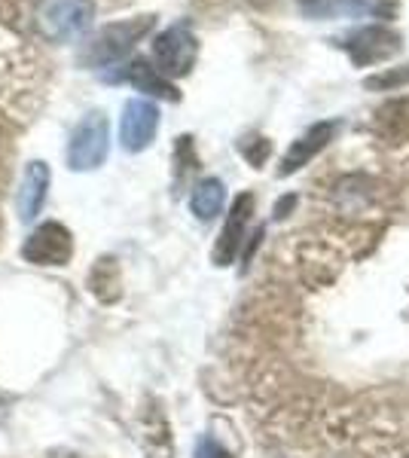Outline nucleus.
Returning a JSON list of instances; mask_svg holds the SVG:
<instances>
[{
  "label": "nucleus",
  "instance_id": "nucleus-1",
  "mask_svg": "<svg viewBox=\"0 0 409 458\" xmlns=\"http://www.w3.org/2000/svg\"><path fill=\"white\" fill-rule=\"evenodd\" d=\"M92 19H95L92 0H40V6L34 13L37 31L55 43L77 40L80 34L89 31Z\"/></svg>",
  "mask_w": 409,
  "mask_h": 458
},
{
  "label": "nucleus",
  "instance_id": "nucleus-2",
  "mask_svg": "<svg viewBox=\"0 0 409 458\" xmlns=\"http://www.w3.org/2000/svg\"><path fill=\"white\" fill-rule=\"evenodd\" d=\"M337 47L352 58V64L370 68V64H382L397 55L404 49V37L394 31L391 25H367L337 37Z\"/></svg>",
  "mask_w": 409,
  "mask_h": 458
},
{
  "label": "nucleus",
  "instance_id": "nucleus-3",
  "mask_svg": "<svg viewBox=\"0 0 409 458\" xmlns=\"http://www.w3.org/2000/svg\"><path fill=\"white\" fill-rule=\"evenodd\" d=\"M199 58V40L187 21L166 28L153 40V62L162 77H187Z\"/></svg>",
  "mask_w": 409,
  "mask_h": 458
},
{
  "label": "nucleus",
  "instance_id": "nucleus-4",
  "mask_svg": "<svg viewBox=\"0 0 409 458\" xmlns=\"http://www.w3.org/2000/svg\"><path fill=\"white\" fill-rule=\"evenodd\" d=\"M153 28V16H141L132 21H116V25H107L104 31H98L92 43L86 47L83 62L89 68H101V64H114L120 62L123 55H129L135 49V43Z\"/></svg>",
  "mask_w": 409,
  "mask_h": 458
},
{
  "label": "nucleus",
  "instance_id": "nucleus-5",
  "mask_svg": "<svg viewBox=\"0 0 409 458\" xmlns=\"http://www.w3.org/2000/svg\"><path fill=\"white\" fill-rule=\"evenodd\" d=\"M110 150V125L107 116L101 110H92L86 114L80 125L73 129L71 144H68V165L73 172H92L98 168L104 159H107Z\"/></svg>",
  "mask_w": 409,
  "mask_h": 458
},
{
  "label": "nucleus",
  "instance_id": "nucleus-6",
  "mask_svg": "<svg viewBox=\"0 0 409 458\" xmlns=\"http://www.w3.org/2000/svg\"><path fill=\"white\" fill-rule=\"evenodd\" d=\"M156 131H159V107L147 98H132L123 107V120H120V141L123 150L141 153L153 144Z\"/></svg>",
  "mask_w": 409,
  "mask_h": 458
},
{
  "label": "nucleus",
  "instance_id": "nucleus-7",
  "mask_svg": "<svg viewBox=\"0 0 409 458\" xmlns=\"http://www.w3.org/2000/svg\"><path fill=\"white\" fill-rule=\"evenodd\" d=\"M21 257L34 266H64L73 257V239L62 224H40L28 235Z\"/></svg>",
  "mask_w": 409,
  "mask_h": 458
},
{
  "label": "nucleus",
  "instance_id": "nucleus-8",
  "mask_svg": "<svg viewBox=\"0 0 409 458\" xmlns=\"http://www.w3.org/2000/svg\"><path fill=\"white\" fill-rule=\"evenodd\" d=\"M251 214H254V196L239 193L233 208H229V220L217 239V248H214V263L217 266H229L235 260V254H239V248L244 242V233H248Z\"/></svg>",
  "mask_w": 409,
  "mask_h": 458
},
{
  "label": "nucleus",
  "instance_id": "nucleus-9",
  "mask_svg": "<svg viewBox=\"0 0 409 458\" xmlns=\"http://www.w3.org/2000/svg\"><path fill=\"white\" fill-rule=\"evenodd\" d=\"M339 125L337 123H315L311 129L306 131L302 138H296L294 147L285 153V159H281V168H278V177H290L294 172H300L306 162H311L318 157V153L324 150L327 144L333 141V135H337Z\"/></svg>",
  "mask_w": 409,
  "mask_h": 458
},
{
  "label": "nucleus",
  "instance_id": "nucleus-10",
  "mask_svg": "<svg viewBox=\"0 0 409 458\" xmlns=\"http://www.w3.org/2000/svg\"><path fill=\"white\" fill-rule=\"evenodd\" d=\"M49 165L40 159L28 162L25 177H21V193H19V214L21 220H34L37 214L43 211V202H47V190H49Z\"/></svg>",
  "mask_w": 409,
  "mask_h": 458
},
{
  "label": "nucleus",
  "instance_id": "nucleus-11",
  "mask_svg": "<svg viewBox=\"0 0 409 458\" xmlns=\"http://www.w3.org/2000/svg\"><path fill=\"white\" fill-rule=\"evenodd\" d=\"M394 6L388 0H315L309 6L311 16H391Z\"/></svg>",
  "mask_w": 409,
  "mask_h": 458
},
{
  "label": "nucleus",
  "instance_id": "nucleus-12",
  "mask_svg": "<svg viewBox=\"0 0 409 458\" xmlns=\"http://www.w3.org/2000/svg\"><path fill=\"white\" fill-rule=\"evenodd\" d=\"M114 80H125V83L138 86L141 92L159 95V98H168V101H177V98H181V95H177V89L171 86L159 71L150 68V64H147L144 58H135V62H132L129 68H123V73H116Z\"/></svg>",
  "mask_w": 409,
  "mask_h": 458
},
{
  "label": "nucleus",
  "instance_id": "nucleus-13",
  "mask_svg": "<svg viewBox=\"0 0 409 458\" xmlns=\"http://www.w3.org/2000/svg\"><path fill=\"white\" fill-rule=\"evenodd\" d=\"M223 199H226V190L217 177H205L202 183H196L190 196V208L199 220H214L223 211Z\"/></svg>",
  "mask_w": 409,
  "mask_h": 458
},
{
  "label": "nucleus",
  "instance_id": "nucleus-14",
  "mask_svg": "<svg viewBox=\"0 0 409 458\" xmlns=\"http://www.w3.org/2000/svg\"><path fill=\"white\" fill-rule=\"evenodd\" d=\"M196 458H233V455H229L214 437H202L196 443Z\"/></svg>",
  "mask_w": 409,
  "mask_h": 458
},
{
  "label": "nucleus",
  "instance_id": "nucleus-15",
  "mask_svg": "<svg viewBox=\"0 0 409 458\" xmlns=\"http://www.w3.org/2000/svg\"><path fill=\"white\" fill-rule=\"evenodd\" d=\"M394 83H409V71L388 73V77H370L367 89H382V86H394Z\"/></svg>",
  "mask_w": 409,
  "mask_h": 458
},
{
  "label": "nucleus",
  "instance_id": "nucleus-16",
  "mask_svg": "<svg viewBox=\"0 0 409 458\" xmlns=\"http://www.w3.org/2000/svg\"><path fill=\"white\" fill-rule=\"evenodd\" d=\"M294 202H296V199H294V196H287V199H285V202H281V205H275V217H285V211H287V208H290V205H294Z\"/></svg>",
  "mask_w": 409,
  "mask_h": 458
},
{
  "label": "nucleus",
  "instance_id": "nucleus-17",
  "mask_svg": "<svg viewBox=\"0 0 409 458\" xmlns=\"http://www.w3.org/2000/svg\"><path fill=\"white\" fill-rule=\"evenodd\" d=\"M300 4H302V6H306V10H309V6L315 4V0H300Z\"/></svg>",
  "mask_w": 409,
  "mask_h": 458
}]
</instances>
